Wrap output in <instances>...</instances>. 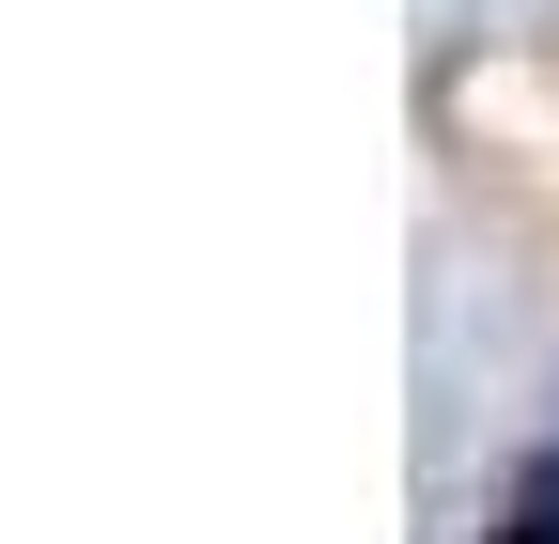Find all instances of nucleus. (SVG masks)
I'll return each mask as SVG.
<instances>
[{"mask_svg":"<svg viewBox=\"0 0 559 544\" xmlns=\"http://www.w3.org/2000/svg\"><path fill=\"white\" fill-rule=\"evenodd\" d=\"M498 544H559V466H544L528 498H513V529H498Z\"/></svg>","mask_w":559,"mask_h":544,"instance_id":"nucleus-1","label":"nucleus"}]
</instances>
